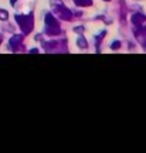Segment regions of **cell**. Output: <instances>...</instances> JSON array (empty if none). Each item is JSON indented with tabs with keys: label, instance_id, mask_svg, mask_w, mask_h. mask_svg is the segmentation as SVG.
I'll use <instances>...</instances> for the list:
<instances>
[{
	"label": "cell",
	"instance_id": "obj_5",
	"mask_svg": "<svg viewBox=\"0 0 146 153\" xmlns=\"http://www.w3.org/2000/svg\"><path fill=\"white\" fill-rule=\"evenodd\" d=\"M61 33V30H60V26H45V34H48V36H57V34Z\"/></svg>",
	"mask_w": 146,
	"mask_h": 153
},
{
	"label": "cell",
	"instance_id": "obj_7",
	"mask_svg": "<svg viewBox=\"0 0 146 153\" xmlns=\"http://www.w3.org/2000/svg\"><path fill=\"white\" fill-rule=\"evenodd\" d=\"M77 45H78L80 48H87V47H88V41L84 37H80L78 40H77Z\"/></svg>",
	"mask_w": 146,
	"mask_h": 153
},
{
	"label": "cell",
	"instance_id": "obj_6",
	"mask_svg": "<svg viewBox=\"0 0 146 153\" xmlns=\"http://www.w3.org/2000/svg\"><path fill=\"white\" fill-rule=\"evenodd\" d=\"M44 20H45V26H57V24H58V23H57V20H55L51 14H45Z\"/></svg>",
	"mask_w": 146,
	"mask_h": 153
},
{
	"label": "cell",
	"instance_id": "obj_10",
	"mask_svg": "<svg viewBox=\"0 0 146 153\" xmlns=\"http://www.w3.org/2000/svg\"><path fill=\"white\" fill-rule=\"evenodd\" d=\"M119 47H121V43H119V41H115V43L112 44V45H111V48H114V50L119 48Z\"/></svg>",
	"mask_w": 146,
	"mask_h": 153
},
{
	"label": "cell",
	"instance_id": "obj_12",
	"mask_svg": "<svg viewBox=\"0 0 146 153\" xmlns=\"http://www.w3.org/2000/svg\"><path fill=\"white\" fill-rule=\"evenodd\" d=\"M0 43H1V36H0Z\"/></svg>",
	"mask_w": 146,
	"mask_h": 153
},
{
	"label": "cell",
	"instance_id": "obj_3",
	"mask_svg": "<svg viewBox=\"0 0 146 153\" xmlns=\"http://www.w3.org/2000/svg\"><path fill=\"white\" fill-rule=\"evenodd\" d=\"M23 41V36H13L10 40V43H9V47H10L11 50H19V47H20V44H22Z\"/></svg>",
	"mask_w": 146,
	"mask_h": 153
},
{
	"label": "cell",
	"instance_id": "obj_4",
	"mask_svg": "<svg viewBox=\"0 0 146 153\" xmlns=\"http://www.w3.org/2000/svg\"><path fill=\"white\" fill-rule=\"evenodd\" d=\"M143 22H146V16H145V14L136 13V14H133V16H132V23L135 24L136 27H141Z\"/></svg>",
	"mask_w": 146,
	"mask_h": 153
},
{
	"label": "cell",
	"instance_id": "obj_13",
	"mask_svg": "<svg viewBox=\"0 0 146 153\" xmlns=\"http://www.w3.org/2000/svg\"><path fill=\"white\" fill-rule=\"evenodd\" d=\"M105 1H109V0H105Z\"/></svg>",
	"mask_w": 146,
	"mask_h": 153
},
{
	"label": "cell",
	"instance_id": "obj_2",
	"mask_svg": "<svg viewBox=\"0 0 146 153\" xmlns=\"http://www.w3.org/2000/svg\"><path fill=\"white\" fill-rule=\"evenodd\" d=\"M54 14L57 17H60V19H63V20H67V22H70L71 19H72V13L65 6H63L61 1H58V6H55Z\"/></svg>",
	"mask_w": 146,
	"mask_h": 153
},
{
	"label": "cell",
	"instance_id": "obj_1",
	"mask_svg": "<svg viewBox=\"0 0 146 153\" xmlns=\"http://www.w3.org/2000/svg\"><path fill=\"white\" fill-rule=\"evenodd\" d=\"M16 22L19 23L23 34H28L33 30V14H30V16H16Z\"/></svg>",
	"mask_w": 146,
	"mask_h": 153
},
{
	"label": "cell",
	"instance_id": "obj_9",
	"mask_svg": "<svg viewBox=\"0 0 146 153\" xmlns=\"http://www.w3.org/2000/svg\"><path fill=\"white\" fill-rule=\"evenodd\" d=\"M7 19H9V13H7L6 10H0V20L4 22V20H7Z\"/></svg>",
	"mask_w": 146,
	"mask_h": 153
},
{
	"label": "cell",
	"instance_id": "obj_11",
	"mask_svg": "<svg viewBox=\"0 0 146 153\" xmlns=\"http://www.w3.org/2000/svg\"><path fill=\"white\" fill-rule=\"evenodd\" d=\"M74 31H75V33H82V31H84V27H75Z\"/></svg>",
	"mask_w": 146,
	"mask_h": 153
},
{
	"label": "cell",
	"instance_id": "obj_8",
	"mask_svg": "<svg viewBox=\"0 0 146 153\" xmlns=\"http://www.w3.org/2000/svg\"><path fill=\"white\" fill-rule=\"evenodd\" d=\"M77 6H82V7H87V6H92V0H74Z\"/></svg>",
	"mask_w": 146,
	"mask_h": 153
}]
</instances>
